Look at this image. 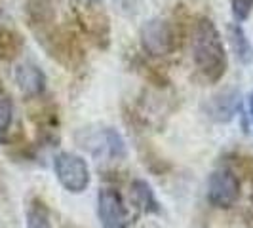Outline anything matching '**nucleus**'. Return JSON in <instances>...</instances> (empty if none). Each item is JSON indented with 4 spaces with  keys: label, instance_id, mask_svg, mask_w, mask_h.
I'll return each mask as SVG.
<instances>
[{
    "label": "nucleus",
    "instance_id": "f3484780",
    "mask_svg": "<svg viewBox=\"0 0 253 228\" xmlns=\"http://www.w3.org/2000/svg\"><path fill=\"white\" fill-rule=\"evenodd\" d=\"M75 4L80 10H89V8H99L103 0H75Z\"/></svg>",
    "mask_w": 253,
    "mask_h": 228
},
{
    "label": "nucleus",
    "instance_id": "a211bd4d",
    "mask_svg": "<svg viewBox=\"0 0 253 228\" xmlns=\"http://www.w3.org/2000/svg\"><path fill=\"white\" fill-rule=\"evenodd\" d=\"M135 228H164V227H160V225H156V223H152V221H145V223L137 225Z\"/></svg>",
    "mask_w": 253,
    "mask_h": 228
},
{
    "label": "nucleus",
    "instance_id": "39448f33",
    "mask_svg": "<svg viewBox=\"0 0 253 228\" xmlns=\"http://www.w3.org/2000/svg\"><path fill=\"white\" fill-rule=\"evenodd\" d=\"M240 198V181L228 167L215 169L208 181V200L217 209H230Z\"/></svg>",
    "mask_w": 253,
    "mask_h": 228
},
{
    "label": "nucleus",
    "instance_id": "0eeeda50",
    "mask_svg": "<svg viewBox=\"0 0 253 228\" xmlns=\"http://www.w3.org/2000/svg\"><path fill=\"white\" fill-rule=\"evenodd\" d=\"M97 217H99L101 228H127V211L118 190H99V194H97Z\"/></svg>",
    "mask_w": 253,
    "mask_h": 228
},
{
    "label": "nucleus",
    "instance_id": "7ed1b4c3",
    "mask_svg": "<svg viewBox=\"0 0 253 228\" xmlns=\"http://www.w3.org/2000/svg\"><path fill=\"white\" fill-rule=\"evenodd\" d=\"M177 33L171 21L162 17H152L141 25V50L151 57H168L177 48Z\"/></svg>",
    "mask_w": 253,
    "mask_h": 228
},
{
    "label": "nucleus",
    "instance_id": "dca6fc26",
    "mask_svg": "<svg viewBox=\"0 0 253 228\" xmlns=\"http://www.w3.org/2000/svg\"><path fill=\"white\" fill-rule=\"evenodd\" d=\"M230 10L236 23L246 21L253 12V0H230Z\"/></svg>",
    "mask_w": 253,
    "mask_h": 228
},
{
    "label": "nucleus",
    "instance_id": "20e7f679",
    "mask_svg": "<svg viewBox=\"0 0 253 228\" xmlns=\"http://www.w3.org/2000/svg\"><path fill=\"white\" fill-rule=\"evenodd\" d=\"M53 171L61 187L71 194H82L89 187L88 162L75 152H59L53 158Z\"/></svg>",
    "mask_w": 253,
    "mask_h": 228
},
{
    "label": "nucleus",
    "instance_id": "f8f14e48",
    "mask_svg": "<svg viewBox=\"0 0 253 228\" xmlns=\"http://www.w3.org/2000/svg\"><path fill=\"white\" fill-rule=\"evenodd\" d=\"M21 50H23L21 35L12 31V29L0 27V59L2 61H13L15 57H19Z\"/></svg>",
    "mask_w": 253,
    "mask_h": 228
},
{
    "label": "nucleus",
    "instance_id": "9d476101",
    "mask_svg": "<svg viewBox=\"0 0 253 228\" xmlns=\"http://www.w3.org/2000/svg\"><path fill=\"white\" fill-rule=\"evenodd\" d=\"M82 12H84V15L78 13V21L82 23L84 31L91 37V40H95L97 46L107 48L109 46V37H111L109 19L103 13L97 12V8H89V10H82Z\"/></svg>",
    "mask_w": 253,
    "mask_h": 228
},
{
    "label": "nucleus",
    "instance_id": "6e6552de",
    "mask_svg": "<svg viewBox=\"0 0 253 228\" xmlns=\"http://www.w3.org/2000/svg\"><path fill=\"white\" fill-rule=\"evenodd\" d=\"M206 114L208 118H211L217 124H227L230 122L236 114L240 113L242 101H240V91L234 88L223 89L215 93L213 97H210L206 103Z\"/></svg>",
    "mask_w": 253,
    "mask_h": 228
},
{
    "label": "nucleus",
    "instance_id": "6ab92c4d",
    "mask_svg": "<svg viewBox=\"0 0 253 228\" xmlns=\"http://www.w3.org/2000/svg\"><path fill=\"white\" fill-rule=\"evenodd\" d=\"M250 114H252V120H253V91L250 95Z\"/></svg>",
    "mask_w": 253,
    "mask_h": 228
},
{
    "label": "nucleus",
    "instance_id": "9b49d317",
    "mask_svg": "<svg viewBox=\"0 0 253 228\" xmlns=\"http://www.w3.org/2000/svg\"><path fill=\"white\" fill-rule=\"evenodd\" d=\"M227 35H228V42L232 46V51L236 55V59L240 63L248 65L252 63L253 59V46L250 42V38L246 35V31L240 27V23H230L227 27Z\"/></svg>",
    "mask_w": 253,
    "mask_h": 228
},
{
    "label": "nucleus",
    "instance_id": "2eb2a0df",
    "mask_svg": "<svg viewBox=\"0 0 253 228\" xmlns=\"http://www.w3.org/2000/svg\"><path fill=\"white\" fill-rule=\"evenodd\" d=\"M13 120V101L6 91H0V139L8 133Z\"/></svg>",
    "mask_w": 253,
    "mask_h": 228
},
{
    "label": "nucleus",
    "instance_id": "f03ea898",
    "mask_svg": "<svg viewBox=\"0 0 253 228\" xmlns=\"http://www.w3.org/2000/svg\"><path fill=\"white\" fill-rule=\"evenodd\" d=\"M76 143L80 149L88 151L97 160H124L127 154L124 137L120 135V131L109 126H97L95 129L82 127L76 133Z\"/></svg>",
    "mask_w": 253,
    "mask_h": 228
},
{
    "label": "nucleus",
    "instance_id": "ddd939ff",
    "mask_svg": "<svg viewBox=\"0 0 253 228\" xmlns=\"http://www.w3.org/2000/svg\"><path fill=\"white\" fill-rule=\"evenodd\" d=\"M131 196H133V202L137 203L139 207H143L145 211H158L156 198H154L151 185H149L147 181L135 179V181L131 183Z\"/></svg>",
    "mask_w": 253,
    "mask_h": 228
},
{
    "label": "nucleus",
    "instance_id": "4468645a",
    "mask_svg": "<svg viewBox=\"0 0 253 228\" xmlns=\"http://www.w3.org/2000/svg\"><path fill=\"white\" fill-rule=\"evenodd\" d=\"M27 228H53L46 203L33 200L27 207Z\"/></svg>",
    "mask_w": 253,
    "mask_h": 228
},
{
    "label": "nucleus",
    "instance_id": "1a4fd4ad",
    "mask_svg": "<svg viewBox=\"0 0 253 228\" xmlns=\"http://www.w3.org/2000/svg\"><path fill=\"white\" fill-rule=\"evenodd\" d=\"M13 80L17 84L19 91L29 97V99H37L46 91V75L44 71L35 63H19L13 71Z\"/></svg>",
    "mask_w": 253,
    "mask_h": 228
},
{
    "label": "nucleus",
    "instance_id": "aec40b11",
    "mask_svg": "<svg viewBox=\"0 0 253 228\" xmlns=\"http://www.w3.org/2000/svg\"><path fill=\"white\" fill-rule=\"evenodd\" d=\"M252 203H253V183H252Z\"/></svg>",
    "mask_w": 253,
    "mask_h": 228
},
{
    "label": "nucleus",
    "instance_id": "f257e3e1",
    "mask_svg": "<svg viewBox=\"0 0 253 228\" xmlns=\"http://www.w3.org/2000/svg\"><path fill=\"white\" fill-rule=\"evenodd\" d=\"M192 59L198 69V73L210 82L217 84L227 73V50L223 44L221 33L217 31L215 23L210 17H198L192 27L190 37Z\"/></svg>",
    "mask_w": 253,
    "mask_h": 228
},
{
    "label": "nucleus",
    "instance_id": "423d86ee",
    "mask_svg": "<svg viewBox=\"0 0 253 228\" xmlns=\"http://www.w3.org/2000/svg\"><path fill=\"white\" fill-rule=\"evenodd\" d=\"M25 17L37 40H44L57 27V12L53 0H25Z\"/></svg>",
    "mask_w": 253,
    "mask_h": 228
}]
</instances>
